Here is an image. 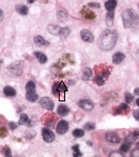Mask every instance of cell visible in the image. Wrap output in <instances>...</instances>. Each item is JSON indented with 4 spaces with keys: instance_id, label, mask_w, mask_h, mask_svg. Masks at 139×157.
Instances as JSON below:
<instances>
[{
    "instance_id": "6da1fadb",
    "label": "cell",
    "mask_w": 139,
    "mask_h": 157,
    "mask_svg": "<svg viewBox=\"0 0 139 157\" xmlns=\"http://www.w3.org/2000/svg\"><path fill=\"white\" fill-rule=\"evenodd\" d=\"M118 35L115 30L107 29L102 33L97 41L99 49L108 51L113 49L118 42Z\"/></svg>"
},
{
    "instance_id": "7a4b0ae2",
    "label": "cell",
    "mask_w": 139,
    "mask_h": 157,
    "mask_svg": "<svg viewBox=\"0 0 139 157\" xmlns=\"http://www.w3.org/2000/svg\"><path fill=\"white\" fill-rule=\"evenodd\" d=\"M122 16L123 27L126 29L131 28L136 21V16L133 11L130 9L124 10L122 12Z\"/></svg>"
},
{
    "instance_id": "3957f363",
    "label": "cell",
    "mask_w": 139,
    "mask_h": 157,
    "mask_svg": "<svg viewBox=\"0 0 139 157\" xmlns=\"http://www.w3.org/2000/svg\"><path fill=\"white\" fill-rule=\"evenodd\" d=\"M24 66V63L22 60H17L11 63L7 68L11 74L19 77L23 73Z\"/></svg>"
},
{
    "instance_id": "277c9868",
    "label": "cell",
    "mask_w": 139,
    "mask_h": 157,
    "mask_svg": "<svg viewBox=\"0 0 139 157\" xmlns=\"http://www.w3.org/2000/svg\"><path fill=\"white\" fill-rule=\"evenodd\" d=\"M57 120V117L55 113L48 112L43 114L41 118V122L45 126L53 128Z\"/></svg>"
},
{
    "instance_id": "5b68a950",
    "label": "cell",
    "mask_w": 139,
    "mask_h": 157,
    "mask_svg": "<svg viewBox=\"0 0 139 157\" xmlns=\"http://www.w3.org/2000/svg\"><path fill=\"white\" fill-rule=\"evenodd\" d=\"M39 103L42 108L49 111H52L54 109V103L52 99L49 97H43L40 99Z\"/></svg>"
},
{
    "instance_id": "8992f818",
    "label": "cell",
    "mask_w": 139,
    "mask_h": 157,
    "mask_svg": "<svg viewBox=\"0 0 139 157\" xmlns=\"http://www.w3.org/2000/svg\"><path fill=\"white\" fill-rule=\"evenodd\" d=\"M43 138L45 142L47 143H52L55 140V135L52 130L49 128H43L42 131Z\"/></svg>"
},
{
    "instance_id": "52a82bcc",
    "label": "cell",
    "mask_w": 139,
    "mask_h": 157,
    "mask_svg": "<svg viewBox=\"0 0 139 157\" xmlns=\"http://www.w3.org/2000/svg\"><path fill=\"white\" fill-rule=\"evenodd\" d=\"M77 105L85 111H91L94 109V105L93 102L88 99H81L77 102Z\"/></svg>"
},
{
    "instance_id": "ba28073f",
    "label": "cell",
    "mask_w": 139,
    "mask_h": 157,
    "mask_svg": "<svg viewBox=\"0 0 139 157\" xmlns=\"http://www.w3.org/2000/svg\"><path fill=\"white\" fill-rule=\"evenodd\" d=\"M69 129V123L68 122L62 120L60 121L56 126V132L59 135H64L67 132Z\"/></svg>"
},
{
    "instance_id": "9c48e42d",
    "label": "cell",
    "mask_w": 139,
    "mask_h": 157,
    "mask_svg": "<svg viewBox=\"0 0 139 157\" xmlns=\"http://www.w3.org/2000/svg\"><path fill=\"white\" fill-rule=\"evenodd\" d=\"M106 140L110 143L118 144L121 141V138L118 135L112 131H107L105 134Z\"/></svg>"
},
{
    "instance_id": "30bf717a",
    "label": "cell",
    "mask_w": 139,
    "mask_h": 157,
    "mask_svg": "<svg viewBox=\"0 0 139 157\" xmlns=\"http://www.w3.org/2000/svg\"><path fill=\"white\" fill-rule=\"evenodd\" d=\"M81 14L86 19L88 20H94L95 19L97 16L96 13L93 11L91 10L90 9L84 6L81 11Z\"/></svg>"
},
{
    "instance_id": "8fae6325",
    "label": "cell",
    "mask_w": 139,
    "mask_h": 157,
    "mask_svg": "<svg viewBox=\"0 0 139 157\" xmlns=\"http://www.w3.org/2000/svg\"><path fill=\"white\" fill-rule=\"evenodd\" d=\"M81 36L83 41L87 42H92L94 40V36L88 29H83L81 32Z\"/></svg>"
},
{
    "instance_id": "7c38bea8",
    "label": "cell",
    "mask_w": 139,
    "mask_h": 157,
    "mask_svg": "<svg viewBox=\"0 0 139 157\" xmlns=\"http://www.w3.org/2000/svg\"><path fill=\"white\" fill-rule=\"evenodd\" d=\"M34 122L30 120L28 116L25 113H21L20 116L18 124L20 125H25L28 127H32L33 126Z\"/></svg>"
},
{
    "instance_id": "4fadbf2b",
    "label": "cell",
    "mask_w": 139,
    "mask_h": 157,
    "mask_svg": "<svg viewBox=\"0 0 139 157\" xmlns=\"http://www.w3.org/2000/svg\"><path fill=\"white\" fill-rule=\"evenodd\" d=\"M125 58H126V56L123 53L121 52H117L113 54L112 60L114 64L118 65L122 63V61L124 60Z\"/></svg>"
},
{
    "instance_id": "5bb4252c",
    "label": "cell",
    "mask_w": 139,
    "mask_h": 157,
    "mask_svg": "<svg viewBox=\"0 0 139 157\" xmlns=\"http://www.w3.org/2000/svg\"><path fill=\"white\" fill-rule=\"evenodd\" d=\"M61 28L54 25H49L47 27V30L50 34L54 36H60Z\"/></svg>"
},
{
    "instance_id": "9a60e30c",
    "label": "cell",
    "mask_w": 139,
    "mask_h": 157,
    "mask_svg": "<svg viewBox=\"0 0 139 157\" xmlns=\"http://www.w3.org/2000/svg\"><path fill=\"white\" fill-rule=\"evenodd\" d=\"M114 18H115V12L113 11H109L106 14L105 21H106V25L108 28H111L113 25Z\"/></svg>"
},
{
    "instance_id": "2e32d148",
    "label": "cell",
    "mask_w": 139,
    "mask_h": 157,
    "mask_svg": "<svg viewBox=\"0 0 139 157\" xmlns=\"http://www.w3.org/2000/svg\"><path fill=\"white\" fill-rule=\"evenodd\" d=\"M57 112L60 116L65 117L70 113V110L68 106L66 105H61L58 106Z\"/></svg>"
},
{
    "instance_id": "e0dca14e",
    "label": "cell",
    "mask_w": 139,
    "mask_h": 157,
    "mask_svg": "<svg viewBox=\"0 0 139 157\" xmlns=\"http://www.w3.org/2000/svg\"><path fill=\"white\" fill-rule=\"evenodd\" d=\"M34 42L36 46L39 47L47 46L50 44L49 42L43 39V38L41 36H35L34 38Z\"/></svg>"
},
{
    "instance_id": "ac0fdd59",
    "label": "cell",
    "mask_w": 139,
    "mask_h": 157,
    "mask_svg": "<svg viewBox=\"0 0 139 157\" xmlns=\"http://www.w3.org/2000/svg\"><path fill=\"white\" fill-rule=\"evenodd\" d=\"M3 92L8 97H14L16 96V91L14 88L10 86H7L4 88Z\"/></svg>"
},
{
    "instance_id": "d6986e66",
    "label": "cell",
    "mask_w": 139,
    "mask_h": 157,
    "mask_svg": "<svg viewBox=\"0 0 139 157\" xmlns=\"http://www.w3.org/2000/svg\"><path fill=\"white\" fill-rule=\"evenodd\" d=\"M93 75V72L91 68L89 67H85L83 71V75L81 76V79L84 81H87L90 80V78Z\"/></svg>"
},
{
    "instance_id": "ffe728a7",
    "label": "cell",
    "mask_w": 139,
    "mask_h": 157,
    "mask_svg": "<svg viewBox=\"0 0 139 157\" xmlns=\"http://www.w3.org/2000/svg\"><path fill=\"white\" fill-rule=\"evenodd\" d=\"M118 4L117 0H108L105 4V7L108 11H112L115 10Z\"/></svg>"
},
{
    "instance_id": "44dd1931",
    "label": "cell",
    "mask_w": 139,
    "mask_h": 157,
    "mask_svg": "<svg viewBox=\"0 0 139 157\" xmlns=\"http://www.w3.org/2000/svg\"><path fill=\"white\" fill-rule=\"evenodd\" d=\"M34 55H35V56L36 57V58H37L39 62L42 63V64H44L48 61V58H47V56L43 53L41 52H39V51L35 52Z\"/></svg>"
},
{
    "instance_id": "7402d4cb",
    "label": "cell",
    "mask_w": 139,
    "mask_h": 157,
    "mask_svg": "<svg viewBox=\"0 0 139 157\" xmlns=\"http://www.w3.org/2000/svg\"><path fill=\"white\" fill-rule=\"evenodd\" d=\"M25 98L28 101L31 102H35L38 100L39 96L36 92H26Z\"/></svg>"
},
{
    "instance_id": "603a6c76",
    "label": "cell",
    "mask_w": 139,
    "mask_h": 157,
    "mask_svg": "<svg viewBox=\"0 0 139 157\" xmlns=\"http://www.w3.org/2000/svg\"><path fill=\"white\" fill-rule=\"evenodd\" d=\"M57 17L58 21L61 22H66L68 19L67 14L62 11H59L57 12Z\"/></svg>"
},
{
    "instance_id": "cb8c5ba5",
    "label": "cell",
    "mask_w": 139,
    "mask_h": 157,
    "mask_svg": "<svg viewBox=\"0 0 139 157\" xmlns=\"http://www.w3.org/2000/svg\"><path fill=\"white\" fill-rule=\"evenodd\" d=\"M26 92H36V85L34 82L31 81L28 82L25 86Z\"/></svg>"
},
{
    "instance_id": "d4e9b609",
    "label": "cell",
    "mask_w": 139,
    "mask_h": 157,
    "mask_svg": "<svg viewBox=\"0 0 139 157\" xmlns=\"http://www.w3.org/2000/svg\"><path fill=\"white\" fill-rule=\"evenodd\" d=\"M73 135L75 138H81L84 136L85 132L83 130L79 128H77L73 131Z\"/></svg>"
},
{
    "instance_id": "484cf974",
    "label": "cell",
    "mask_w": 139,
    "mask_h": 157,
    "mask_svg": "<svg viewBox=\"0 0 139 157\" xmlns=\"http://www.w3.org/2000/svg\"><path fill=\"white\" fill-rule=\"evenodd\" d=\"M72 150L74 151L73 154V156L74 157H81L83 156V154L81 152L80 150V145L78 144H75L74 146H73Z\"/></svg>"
},
{
    "instance_id": "4316f807",
    "label": "cell",
    "mask_w": 139,
    "mask_h": 157,
    "mask_svg": "<svg viewBox=\"0 0 139 157\" xmlns=\"http://www.w3.org/2000/svg\"><path fill=\"white\" fill-rule=\"evenodd\" d=\"M83 127L84 128V129L87 131H92L95 129L96 124L93 122H88L85 124Z\"/></svg>"
},
{
    "instance_id": "83f0119b",
    "label": "cell",
    "mask_w": 139,
    "mask_h": 157,
    "mask_svg": "<svg viewBox=\"0 0 139 157\" xmlns=\"http://www.w3.org/2000/svg\"><path fill=\"white\" fill-rule=\"evenodd\" d=\"M93 81L98 86H103L105 83L104 80L103 79V77H102L100 75L96 76L93 79Z\"/></svg>"
},
{
    "instance_id": "f1b7e54d",
    "label": "cell",
    "mask_w": 139,
    "mask_h": 157,
    "mask_svg": "<svg viewBox=\"0 0 139 157\" xmlns=\"http://www.w3.org/2000/svg\"><path fill=\"white\" fill-rule=\"evenodd\" d=\"M137 140V137L133 134H130L128 135L125 139V143L127 144H133Z\"/></svg>"
},
{
    "instance_id": "f546056e",
    "label": "cell",
    "mask_w": 139,
    "mask_h": 157,
    "mask_svg": "<svg viewBox=\"0 0 139 157\" xmlns=\"http://www.w3.org/2000/svg\"><path fill=\"white\" fill-rule=\"evenodd\" d=\"M17 11L21 14L25 15L28 13V8L26 6H19L17 8Z\"/></svg>"
},
{
    "instance_id": "4dcf8cb0",
    "label": "cell",
    "mask_w": 139,
    "mask_h": 157,
    "mask_svg": "<svg viewBox=\"0 0 139 157\" xmlns=\"http://www.w3.org/2000/svg\"><path fill=\"white\" fill-rule=\"evenodd\" d=\"M8 135V130L5 127H0V138H4Z\"/></svg>"
},
{
    "instance_id": "1f68e13d",
    "label": "cell",
    "mask_w": 139,
    "mask_h": 157,
    "mask_svg": "<svg viewBox=\"0 0 139 157\" xmlns=\"http://www.w3.org/2000/svg\"><path fill=\"white\" fill-rule=\"evenodd\" d=\"M60 84V82H57L53 86L52 88V91L53 94L55 96H57L58 94L59 95V92L58 91V89H59Z\"/></svg>"
},
{
    "instance_id": "d6a6232c",
    "label": "cell",
    "mask_w": 139,
    "mask_h": 157,
    "mask_svg": "<svg viewBox=\"0 0 139 157\" xmlns=\"http://www.w3.org/2000/svg\"><path fill=\"white\" fill-rule=\"evenodd\" d=\"M125 97L126 103H132L134 99V96H133V95L129 92H126L125 93Z\"/></svg>"
},
{
    "instance_id": "836d02e7",
    "label": "cell",
    "mask_w": 139,
    "mask_h": 157,
    "mask_svg": "<svg viewBox=\"0 0 139 157\" xmlns=\"http://www.w3.org/2000/svg\"><path fill=\"white\" fill-rule=\"evenodd\" d=\"M36 135V133L35 131H27L25 132V137L28 140L32 139Z\"/></svg>"
},
{
    "instance_id": "e575fe53",
    "label": "cell",
    "mask_w": 139,
    "mask_h": 157,
    "mask_svg": "<svg viewBox=\"0 0 139 157\" xmlns=\"http://www.w3.org/2000/svg\"><path fill=\"white\" fill-rule=\"evenodd\" d=\"M70 34V30L68 27H64V28H61V31H60V36H68Z\"/></svg>"
},
{
    "instance_id": "d590c367",
    "label": "cell",
    "mask_w": 139,
    "mask_h": 157,
    "mask_svg": "<svg viewBox=\"0 0 139 157\" xmlns=\"http://www.w3.org/2000/svg\"><path fill=\"white\" fill-rule=\"evenodd\" d=\"M3 154L6 157H10L11 156V150L10 148H9V147H4L2 150Z\"/></svg>"
},
{
    "instance_id": "8d00e7d4",
    "label": "cell",
    "mask_w": 139,
    "mask_h": 157,
    "mask_svg": "<svg viewBox=\"0 0 139 157\" xmlns=\"http://www.w3.org/2000/svg\"><path fill=\"white\" fill-rule=\"evenodd\" d=\"M58 91L59 92H61L62 93H65V92L67 91V88L65 86V85L64 84V83H63V82L61 81L60 82V84L59 87V89H58Z\"/></svg>"
},
{
    "instance_id": "74e56055",
    "label": "cell",
    "mask_w": 139,
    "mask_h": 157,
    "mask_svg": "<svg viewBox=\"0 0 139 157\" xmlns=\"http://www.w3.org/2000/svg\"><path fill=\"white\" fill-rule=\"evenodd\" d=\"M118 108L120 109V110L122 111V112H126L129 109L128 105L126 103H122L119 105Z\"/></svg>"
},
{
    "instance_id": "f35d334b",
    "label": "cell",
    "mask_w": 139,
    "mask_h": 157,
    "mask_svg": "<svg viewBox=\"0 0 139 157\" xmlns=\"http://www.w3.org/2000/svg\"><path fill=\"white\" fill-rule=\"evenodd\" d=\"M88 5L90 7L96 8L98 9H99L101 8V5L100 3H97V2H91V3H88Z\"/></svg>"
},
{
    "instance_id": "ab89813d",
    "label": "cell",
    "mask_w": 139,
    "mask_h": 157,
    "mask_svg": "<svg viewBox=\"0 0 139 157\" xmlns=\"http://www.w3.org/2000/svg\"><path fill=\"white\" fill-rule=\"evenodd\" d=\"M130 149V146H128V144H122L119 148V150L120 151H123V152H127Z\"/></svg>"
},
{
    "instance_id": "60d3db41",
    "label": "cell",
    "mask_w": 139,
    "mask_h": 157,
    "mask_svg": "<svg viewBox=\"0 0 139 157\" xmlns=\"http://www.w3.org/2000/svg\"><path fill=\"white\" fill-rule=\"evenodd\" d=\"M110 75V71L108 69L105 68L102 71V76L103 77L106 78L108 77Z\"/></svg>"
},
{
    "instance_id": "b9f144b4",
    "label": "cell",
    "mask_w": 139,
    "mask_h": 157,
    "mask_svg": "<svg viewBox=\"0 0 139 157\" xmlns=\"http://www.w3.org/2000/svg\"><path fill=\"white\" fill-rule=\"evenodd\" d=\"M110 157H124V156L119 151H115L110 154Z\"/></svg>"
},
{
    "instance_id": "7bdbcfd3",
    "label": "cell",
    "mask_w": 139,
    "mask_h": 157,
    "mask_svg": "<svg viewBox=\"0 0 139 157\" xmlns=\"http://www.w3.org/2000/svg\"><path fill=\"white\" fill-rule=\"evenodd\" d=\"M131 157H139V148H136L131 152Z\"/></svg>"
},
{
    "instance_id": "ee69618b",
    "label": "cell",
    "mask_w": 139,
    "mask_h": 157,
    "mask_svg": "<svg viewBox=\"0 0 139 157\" xmlns=\"http://www.w3.org/2000/svg\"><path fill=\"white\" fill-rule=\"evenodd\" d=\"M9 127L11 130H14L15 129L17 128V125L14 122H10L8 124Z\"/></svg>"
},
{
    "instance_id": "f6af8a7d",
    "label": "cell",
    "mask_w": 139,
    "mask_h": 157,
    "mask_svg": "<svg viewBox=\"0 0 139 157\" xmlns=\"http://www.w3.org/2000/svg\"><path fill=\"white\" fill-rule=\"evenodd\" d=\"M133 116L135 119L139 122V109L133 111Z\"/></svg>"
},
{
    "instance_id": "bcb514c9",
    "label": "cell",
    "mask_w": 139,
    "mask_h": 157,
    "mask_svg": "<svg viewBox=\"0 0 139 157\" xmlns=\"http://www.w3.org/2000/svg\"><path fill=\"white\" fill-rule=\"evenodd\" d=\"M133 135H135V136L137 137L139 136V129H138L135 130V131H133Z\"/></svg>"
},
{
    "instance_id": "7dc6e473",
    "label": "cell",
    "mask_w": 139,
    "mask_h": 157,
    "mask_svg": "<svg viewBox=\"0 0 139 157\" xmlns=\"http://www.w3.org/2000/svg\"><path fill=\"white\" fill-rule=\"evenodd\" d=\"M4 18V12L2 10H0V21L3 20Z\"/></svg>"
},
{
    "instance_id": "c3c4849f",
    "label": "cell",
    "mask_w": 139,
    "mask_h": 157,
    "mask_svg": "<svg viewBox=\"0 0 139 157\" xmlns=\"http://www.w3.org/2000/svg\"><path fill=\"white\" fill-rule=\"evenodd\" d=\"M134 93H135V94L139 96V87L135 89V90H134Z\"/></svg>"
},
{
    "instance_id": "681fc988",
    "label": "cell",
    "mask_w": 139,
    "mask_h": 157,
    "mask_svg": "<svg viewBox=\"0 0 139 157\" xmlns=\"http://www.w3.org/2000/svg\"><path fill=\"white\" fill-rule=\"evenodd\" d=\"M87 144H88V146L89 147H92L93 146V143L92 142L91 140H88L87 141Z\"/></svg>"
},
{
    "instance_id": "f907efd6",
    "label": "cell",
    "mask_w": 139,
    "mask_h": 157,
    "mask_svg": "<svg viewBox=\"0 0 139 157\" xmlns=\"http://www.w3.org/2000/svg\"><path fill=\"white\" fill-rule=\"evenodd\" d=\"M69 83H70V85H74L75 84V81H73V80H70V81H69Z\"/></svg>"
},
{
    "instance_id": "816d5d0a",
    "label": "cell",
    "mask_w": 139,
    "mask_h": 157,
    "mask_svg": "<svg viewBox=\"0 0 139 157\" xmlns=\"http://www.w3.org/2000/svg\"><path fill=\"white\" fill-rule=\"evenodd\" d=\"M35 1V0H28V3L29 4H32V3H34Z\"/></svg>"
},
{
    "instance_id": "f5cc1de1",
    "label": "cell",
    "mask_w": 139,
    "mask_h": 157,
    "mask_svg": "<svg viewBox=\"0 0 139 157\" xmlns=\"http://www.w3.org/2000/svg\"><path fill=\"white\" fill-rule=\"evenodd\" d=\"M136 103L137 105H138V106H139V98H138V99H136Z\"/></svg>"
},
{
    "instance_id": "db71d44e",
    "label": "cell",
    "mask_w": 139,
    "mask_h": 157,
    "mask_svg": "<svg viewBox=\"0 0 139 157\" xmlns=\"http://www.w3.org/2000/svg\"><path fill=\"white\" fill-rule=\"evenodd\" d=\"M136 55L137 56V57H138V59H139V49L138 50V51H137V52Z\"/></svg>"
},
{
    "instance_id": "11a10c76",
    "label": "cell",
    "mask_w": 139,
    "mask_h": 157,
    "mask_svg": "<svg viewBox=\"0 0 139 157\" xmlns=\"http://www.w3.org/2000/svg\"><path fill=\"white\" fill-rule=\"evenodd\" d=\"M4 63V61H3V59H0V67H1V64L2 63Z\"/></svg>"
},
{
    "instance_id": "9f6ffc18",
    "label": "cell",
    "mask_w": 139,
    "mask_h": 157,
    "mask_svg": "<svg viewBox=\"0 0 139 157\" xmlns=\"http://www.w3.org/2000/svg\"><path fill=\"white\" fill-rule=\"evenodd\" d=\"M137 146H139V141L138 143H137Z\"/></svg>"
},
{
    "instance_id": "6f0895ef",
    "label": "cell",
    "mask_w": 139,
    "mask_h": 157,
    "mask_svg": "<svg viewBox=\"0 0 139 157\" xmlns=\"http://www.w3.org/2000/svg\"></svg>"
}]
</instances>
